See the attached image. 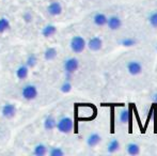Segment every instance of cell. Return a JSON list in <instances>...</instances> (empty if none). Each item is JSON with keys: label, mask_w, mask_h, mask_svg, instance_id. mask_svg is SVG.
<instances>
[{"label": "cell", "mask_w": 157, "mask_h": 156, "mask_svg": "<svg viewBox=\"0 0 157 156\" xmlns=\"http://www.w3.org/2000/svg\"><path fill=\"white\" fill-rule=\"evenodd\" d=\"M70 46H71V49L73 53H80L86 49L87 42L82 37H80V35H75L74 38H72Z\"/></svg>", "instance_id": "6da1fadb"}, {"label": "cell", "mask_w": 157, "mask_h": 156, "mask_svg": "<svg viewBox=\"0 0 157 156\" xmlns=\"http://www.w3.org/2000/svg\"><path fill=\"white\" fill-rule=\"evenodd\" d=\"M56 127L58 128V131H60V133L68 134V133L73 131L74 122H73V120H72L70 117H63V118L60 119V120L57 122Z\"/></svg>", "instance_id": "7a4b0ae2"}, {"label": "cell", "mask_w": 157, "mask_h": 156, "mask_svg": "<svg viewBox=\"0 0 157 156\" xmlns=\"http://www.w3.org/2000/svg\"><path fill=\"white\" fill-rule=\"evenodd\" d=\"M63 67H64V71L66 74H74L79 67V61H78L77 58H74V57L68 58L64 61Z\"/></svg>", "instance_id": "3957f363"}, {"label": "cell", "mask_w": 157, "mask_h": 156, "mask_svg": "<svg viewBox=\"0 0 157 156\" xmlns=\"http://www.w3.org/2000/svg\"><path fill=\"white\" fill-rule=\"evenodd\" d=\"M126 70L132 76H138L142 73L143 67H142V64L138 60H130L127 63Z\"/></svg>", "instance_id": "277c9868"}, {"label": "cell", "mask_w": 157, "mask_h": 156, "mask_svg": "<svg viewBox=\"0 0 157 156\" xmlns=\"http://www.w3.org/2000/svg\"><path fill=\"white\" fill-rule=\"evenodd\" d=\"M23 97L27 100H34L37 96V89L34 84H26L22 90Z\"/></svg>", "instance_id": "5b68a950"}, {"label": "cell", "mask_w": 157, "mask_h": 156, "mask_svg": "<svg viewBox=\"0 0 157 156\" xmlns=\"http://www.w3.org/2000/svg\"><path fill=\"white\" fill-rule=\"evenodd\" d=\"M106 26H108V28L110 29L111 31H117V30H120L121 27H122V19H121L120 16L111 15V16L108 17Z\"/></svg>", "instance_id": "8992f818"}, {"label": "cell", "mask_w": 157, "mask_h": 156, "mask_svg": "<svg viewBox=\"0 0 157 156\" xmlns=\"http://www.w3.org/2000/svg\"><path fill=\"white\" fill-rule=\"evenodd\" d=\"M87 46L91 51H99L103 48V40L99 37H93L88 41Z\"/></svg>", "instance_id": "52a82bcc"}, {"label": "cell", "mask_w": 157, "mask_h": 156, "mask_svg": "<svg viewBox=\"0 0 157 156\" xmlns=\"http://www.w3.org/2000/svg\"><path fill=\"white\" fill-rule=\"evenodd\" d=\"M101 141H102V136H101L99 133H96V131L90 134L89 136H88V138H87V144H88L89 148L96 147Z\"/></svg>", "instance_id": "ba28073f"}, {"label": "cell", "mask_w": 157, "mask_h": 156, "mask_svg": "<svg viewBox=\"0 0 157 156\" xmlns=\"http://www.w3.org/2000/svg\"><path fill=\"white\" fill-rule=\"evenodd\" d=\"M107 19H108V16L106 15L105 13H102V12L96 13L95 15L93 16V22H94V25L97 26V27H104V26H106Z\"/></svg>", "instance_id": "9c48e42d"}, {"label": "cell", "mask_w": 157, "mask_h": 156, "mask_svg": "<svg viewBox=\"0 0 157 156\" xmlns=\"http://www.w3.org/2000/svg\"><path fill=\"white\" fill-rule=\"evenodd\" d=\"M2 116L6 119H12L13 117L15 116L16 113V108L13 104H6L4 106L2 107Z\"/></svg>", "instance_id": "30bf717a"}, {"label": "cell", "mask_w": 157, "mask_h": 156, "mask_svg": "<svg viewBox=\"0 0 157 156\" xmlns=\"http://www.w3.org/2000/svg\"><path fill=\"white\" fill-rule=\"evenodd\" d=\"M47 11L49 13V15L51 16H58L62 13V6L58 1H54L48 6Z\"/></svg>", "instance_id": "8fae6325"}, {"label": "cell", "mask_w": 157, "mask_h": 156, "mask_svg": "<svg viewBox=\"0 0 157 156\" xmlns=\"http://www.w3.org/2000/svg\"><path fill=\"white\" fill-rule=\"evenodd\" d=\"M120 150V141L118 140L117 138H114L107 145V153L108 154H114L117 153L118 151Z\"/></svg>", "instance_id": "7c38bea8"}, {"label": "cell", "mask_w": 157, "mask_h": 156, "mask_svg": "<svg viewBox=\"0 0 157 156\" xmlns=\"http://www.w3.org/2000/svg\"><path fill=\"white\" fill-rule=\"evenodd\" d=\"M126 153L130 156H136L140 154V145L136 142H130L126 147Z\"/></svg>", "instance_id": "4fadbf2b"}, {"label": "cell", "mask_w": 157, "mask_h": 156, "mask_svg": "<svg viewBox=\"0 0 157 156\" xmlns=\"http://www.w3.org/2000/svg\"><path fill=\"white\" fill-rule=\"evenodd\" d=\"M137 43H138V40L135 38H132V37H127V38H123V39H121V40H119V44L123 47L136 46Z\"/></svg>", "instance_id": "5bb4252c"}, {"label": "cell", "mask_w": 157, "mask_h": 156, "mask_svg": "<svg viewBox=\"0 0 157 156\" xmlns=\"http://www.w3.org/2000/svg\"><path fill=\"white\" fill-rule=\"evenodd\" d=\"M130 120V111L127 108H123L119 115V121L121 124H127Z\"/></svg>", "instance_id": "9a60e30c"}, {"label": "cell", "mask_w": 157, "mask_h": 156, "mask_svg": "<svg viewBox=\"0 0 157 156\" xmlns=\"http://www.w3.org/2000/svg\"><path fill=\"white\" fill-rule=\"evenodd\" d=\"M56 32H57V28H56L54 25H47L45 26L42 30V34L45 37V38H50L52 35L55 34Z\"/></svg>", "instance_id": "2e32d148"}, {"label": "cell", "mask_w": 157, "mask_h": 156, "mask_svg": "<svg viewBox=\"0 0 157 156\" xmlns=\"http://www.w3.org/2000/svg\"><path fill=\"white\" fill-rule=\"evenodd\" d=\"M28 69H29V67H28L27 65L19 66L18 69L16 70V76H17V78L20 79V80L25 79V78L28 76V73H29V70Z\"/></svg>", "instance_id": "e0dca14e"}, {"label": "cell", "mask_w": 157, "mask_h": 156, "mask_svg": "<svg viewBox=\"0 0 157 156\" xmlns=\"http://www.w3.org/2000/svg\"><path fill=\"white\" fill-rule=\"evenodd\" d=\"M56 125H57V122H56L55 118H52V117H47L45 120H44V127L45 129L47 131H51L54 128L56 127Z\"/></svg>", "instance_id": "ac0fdd59"}, {"label": "cell", "mask_w": 157, "mask_h": 156, "mask_svg": "<svg viewBox=\"0 0 157 156\" xmlns=\"http://www.w3.org/2000/svg\"><path fill=\"white\" fill-rule=\"evenodd\" d=\"M57 57V49L54 48V47H49V48H47L45 50V53H44V58L45 60L47 61H51L54 60Z\"/></svg>", "instance_id": "d6986e66"}, {"label": "cell", "mask_w": 157, "mask_h": 156, "mask_svg": "<svg viewBox=\"0 0 157 156\" xmlns=\"http://www.w3.org/2000/svg\"><path fill=\"white\" fill-rule=\"evenodd\" d=\"M47 153V148L46 145H44V144H37L34 147V150H33V154L37 156H43Z\"/></svg>", "instance_id": "ffe728a7"}, {"label": "cell", "mask_w": 157, "mask_h": 156, "mask_svg": "<svg viewBox=\"0 0 157 156\" xmlns=\"http://www.w3.org/2000/svg\"><path fill=\"white\" fill-rule=\"evenodd\" d=\"M148 22L152 28L157 29V11H154V12L151 13V14L149 15Z\"/></svg>", "instance_id": "44dd1931"}, {"label": "cell", "mask_w": 157, "mask_h": 156, "mask_svg": "<svg viewBox=\"0 0 157 156\" xmlns=\"http://www.w3.org/2000/svg\"><path fill=\"white\" fill-rule=\"evenodd\" d=\"M10 28V22L6 17H1L0 18V33H3Z\"/></svg>", "instance_id": "7402d4cb"}, {"label": "cell", "mask_w": 157, "mask_h": 156, "mask_svg": "<svg viewBox=\"0 0 157 156\" xmlns=\"http://www.w3.org/2000/svg\"><path fill=\"white\" fill-rule=\"evenodd\" d=\"M37 62V57L34 56V55H30V56L27 57V61H26V64H27L28 67H33Z\"/></svg>", "instance_id": "603a6c76"}, {"label": "cell", "mask_w": 157, "mask_h": 156, "mask_svg": "<svg viewBox=\"0 0 157 156\" xmlns=\"http://www.w3.org/2000/svg\"><path fill=\"white\" fill-rule=\"evenodd\" d=\"M60 90H61V92H63V93H68V92L72 90V84L68 80H65L64 82L61 84Z\"/></svg>", "instance_id": "cb8c5ba5"}, {"label": "cell", "mask_w": 157, "mask_h": 156, "mask_svg": "<svg viewBox=\"0 0 157 156\" xmlns=\"http://www.w3.org/2000/svg\"><path fill=\"white\" fill-rule=\"evenodd\" d=\"M49 154L51 156H63V155H64V152H63V151H62L60 148L55 147V148H52L51 150H50Z\"/></svg>", "instance_id": "d4e9b609"}, {"label": "cell", "mask_w": 157, "mask_h": 156, "mask_svg": "<svg viewBox=\"0 0 157 156\" xmlns=\"http://www.w3.org/2000/svg\"><path fill=\"white\" fill-rule=\"evenodd\" d=\"M24 18H25V20L27 22H31V19H32V15H31V13L30 12H27L24 15Z\"/></svg>", "instance_id": "484cf974"}, {"label": "cell", "mask_w": 157, "mask_h": 156, "mask_svg": "<svg viewBox=\"0 0 157 156\" xmlns=\"http://www.w3.org/2000/svg\"><path fill=\"white\" fill-rule=\"evenodd\" d=\"M152 102L154 104H157V91L155 93H153V95H152Z\"/></svg>", "instance_id": "4316f807"}, {"label": "cell", "mask_w": 157, "mask_h": 156, "mask_svg": "<svg viewBox=\"0 0 157 156\" xmlns=\"http://www.w3.org/2000/svg\"><path fill=\"white\" fill-rule=\"evenodd\" d=\"M155 49H156V51H157V44H156V47H155Z\"/></svg>", "instance_id": "83f0119b"}, {"label": "cell", "mask_w": 157, "mask_h": 156, "mask_svg": "<svg viewBox=\"0 0 157 156\" xmlns=\"http://www.w3.org/2000/svg\"><path fill=\"white\" fill-rule=\"evenodd\" d=\"M90 1H92V0H90Z\"/></svg>", "instance_id": "f1b7e54d"}]
</instances>
